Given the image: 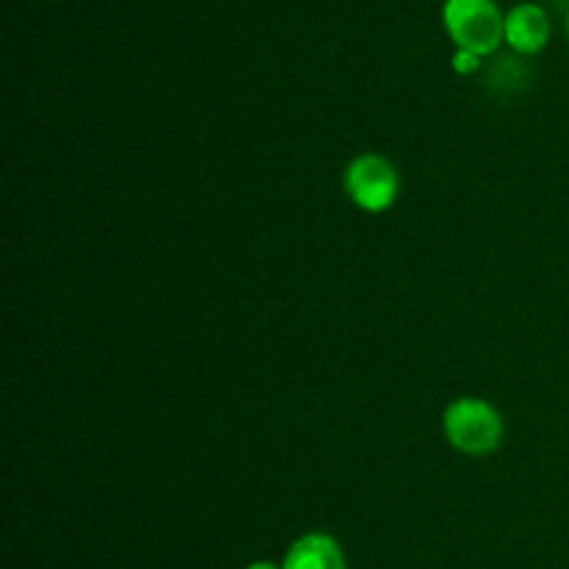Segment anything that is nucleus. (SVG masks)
<instances>
[{
    "instance_id": "nucleus-1",
    "label": "nucleus",
    "mask_w": 569,
    "mask_h": 569,
    "mask_svg": "<svg viewBox=\"0 0 569 569\" xmlns=\"http://www.w3.org/2000/svg\"><path fill=\"white\" fill-rule=\"evenodd\" d=\"M442 431L450 448L465 456H489L503 442V417L489 400L459 398L445 409Z\"/></svg>"
},
{
    "instance_id": "nucleus-2",
    "label": "nucleus",
    "mask_w": 569,
    "mask_h": 569,
    "mask_svg": "<svg viewBox=\"0 0 569 569\" xmlns=\"http://www.w3.org/2000/svg\"><path fill=\"white\" fill-rule=\"evenodd\" d=\"M445 28L459 50H470L476 56H489L503 42V22L495 0H445L442 9Z\"/></svg>"
},
{
    "instance_id": "nucleus-3",
    "label": "nucleus",
    "mask_w": 569,
    "mask_h": 569,
    "mask_svg": "<svg viewBox=\"0 0 569 569\" xmlns=\"http://www.w3.org/2000/svg\"><path fill=\"white\" fill-rule=\"evenodd\" d=\"M345 194L367 214L389 211L400 198V172L387 156L361 153L345 167Z\"/></svg>"
},
{
    "instance_id": "nucleus-4",
    "label": "nucleus",
    "mask_w": 569,
    "mask_h": 569,
    "mask_svg": "<svg viewBox=\"0 0 569 569\" xmlns=\"http://www.w3.org/2000/svg\"><path fill=\"white\" fill-rule=\"evenodd\" d=\"M503 37L511 50L522 56H533L548 44L550 39V17L542 6L520 3L506 14Z\"/></svg>"
},
{
    "instance_id": "nucleus-5",
    "label": "nucleus",
    "mask_w": 569,
    "mask_h": 569,
    "mask_svg": "<svg viewBox=\"0 0 569 569\" xmlns=\"http://www.w3.org/2000/svg\"><path fill=\"white\" fill-rule=\"evenodd\" d=\"M281 569H348V561L331 533L309 531L289 545Z\"/></svg>"
},
{
    "instance_id": "nucleus-6",
    "label": "nucleus",
    "mask_w": 569,
    "mask_h": 569,
    "mask_svg": "<svg viewBox=\"0 0 569 569\" xmlns=\"http://www.w3.org/2000/svg\"><path fill=\"white\" fill-rule=\"evenodd\" d=\"M453 67L456 72H461V76H470V72L481 70V56L470 53V50H456Z\"/></svg>"
},
{
    "instance_id": "nucleus-7",
    "label": "nucleus",
    "mask_w": 569,
    "mask_h": 569,
    "mask_svg": "<svg viewBox=\"0 0 569 569\" xmlns=\"http://www.w3.org/2000/svg\"><path fill=\"white\" fill-rule=\"evenodd\" d=\"M244 569H281V565H272V561H253V565Z\"/></svg>"
},
{
    "instance_id": "nucleus-8",
    "label": "nucleus",
    "mask_w": 569,
    "mask_h": 569,
    "mask_svg": "<svg viewBox=\"0 0 569 569\" xmlns=\"http://www.w3.org/2000/svg\"><path fill=\"white\" fill-rule=\"evenodd\" d=\"M567 37H569V11H567Z\"/></svg>"
}]
</instances>
